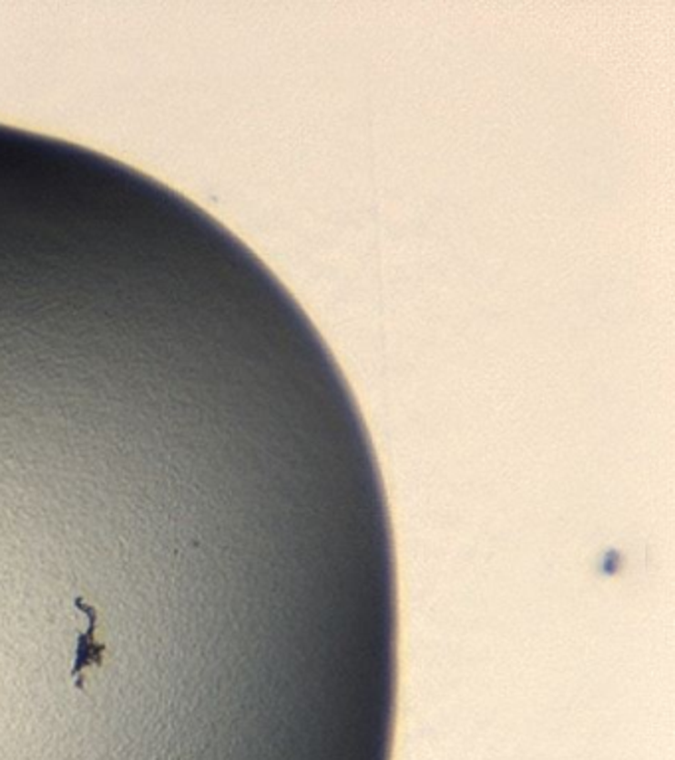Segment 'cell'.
Instances as JSON below:
<instances>
[{
    "label": "cell",
    "instance_id": "obj_1",
    "mask_svg": "<svg viewBox=\"0 0 675 760\" xmlns=\"http://www.w3.org/2000/svg\"><path fill=\"white\" fill-rule=\"evenodd\" d=\"M76 606L82 610V612H86L87 614V620H89V628H87V632L86 633H82V636H79V642H77V655H76V667H74V672H72V675L74 677H79V672H84V669L87 667V665H101V660H103V650H106V645H97L96 642H94V633H96V622H97V610L94 608V606H89V604H86L82 598H77L76 600Z\"/></svg>",
    "mask_w": 675,
    "mask_h": 760
}]
</instances>
